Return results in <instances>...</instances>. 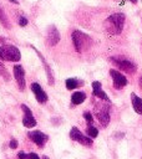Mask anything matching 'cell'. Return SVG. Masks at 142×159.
Here are the masks:
<instances>
[{"instance_id": "3957f363", "label": "cell", "mask_w": 142, "mask_h": 159, "mask_svg": "<svg viewBox=\"0 0 142 159\" xmlns=\"http://www.w3.org/2000/svg\"><path fill=\"white\" fill-rule=\"evenodd\" d=\"M0 58L4 61L17 62L21 58V53L19 48L14 45H2L0 46Z\"/></svg>"}, {"instance_id": "5b68a950", "label": "cell", "mask_w": 142, "mask_h": 159, "mask_svg": "<svg viewBox=\"0 0 142 159\" xmlns=\"http://www.w3.org/2000/svg\"><path fill=\"white\" fill-rule=\"evenodd\" d=\"M70 138H71L72 140H75V142H78V143L82 144V145H86V147L92 145V139H91L90 137L83 135L76 127H72V128H71V130H70Z\"/></svg>"}, {"instance_id": "30bf717a", "label": "cell", "mask_w": 142, "mask_h": 159, "mask_svg": "<svg viewBox=\"0 0 142 159\" xmlns=\"http://www.w3.org/2000/svg\"><path fill=\"white\" fill-rule=\"evenodd\" d=\"M27 135H29V138H30L36 145H39V147H44L45 143L49 140V137H47L45 133L40 132V130H31V132L27 133Z\"/></svg>"}, {"instance_id": "44dd1931", "label": "cell", "mask_w": 142, "mask_h": 159, "mask_svg": "<svg viewBox=\"0 0 142 159\" xmlns=\"http://www.w3.org/2000/svg\"><path fill=\"white\" fill-rule=\"evenodd\" d=\"M83 118H85V120H86L88 124H92L93 117H92V114H91L90 112H85V113H83Z\"/></svg>"}, {"instance_id": "277c9868", "label": "cell", "mask_w": 142, "mask_h": 159, "mask_svg": "<svg viewBox=\"0 0 142 159\" xmlns=\"http://www.w3.org/2000/svg\"><path fill=\"white\" fill-rule=\"evenodd\" d=\"M111 61L123 72L126 73H130V75H133L137 70L136 65L130 61V60H126V58H121V57H111Z\"/></svg>"}, {"instance_id": "6da1fadb", "label": "cell", "mask_w": 142, "mask_h": 159, "mask_svg": "<svg viewBox=\"0 0 142 159\" xmlns=\"http://www.w3.org/2000/svg\"><path fill=\"white\" fill-rule=\"evenodd\" d=\"M126 16L122 12H115L110 15L105 21V29L111 35H120L123 30Z\"/></svg>"}, {"instance_id": "7c38bea8", "label": "cell", "mask_w": 142, "mask_h": 159, "mask_svg": "<svg viewBox=\"0 0 142 159\" xmlns=\"http://www.w3.org/2000/svg\"><path fill=\"white\" fill-rule=\"evenodd\" d=\"M92 93H93L95 97H98V98L102 99L103 102H108V103H110V98H108V96L103 92L102 86H101V82H98V81L92 82Z\"/></svg>"}, {"instance_id": "484cf974", "label": "cell", "mask_w": 142, "mask_h": 159, "mask_svg": "<svg viewBox=\"0 0 142 159\" xmlns=\"http://www.w3.org/2000/svg\"><path fill=\"white\" fill-rule=\"evenodd\" d=\"M9 1H11V2H14V4H19V1H17V0H9Z\"/></svg>"}, {"instance_id": "7402d4cb", "label": "cell", "mask_w": 142, "mask_h": 159, "mask_svg": "<svg viewBox=\"0 0 142 159\" xmlns=\"http://www.w3.org/2000/svg\"><path fill=\"white\" fill-rule=\"evenodd\" d=\"M27 22H29V21H27V19H26L25 16H20V17H19V25H20V26L24 27V26L27 25Z\"/></svg>"}, {"instance_id": "ffe728a7", "label": "cell", "mask_w": 142, "mask_h": 159, "mask_svg": "<svg viewBox=\"0 0 142 159\" xmlns=\"http://www.w3.org/2000/svg\"><path fill=\"white\" fill-rule=\"evenodd\" d=\"M0 76L1 77H4V80L5 81H9L10 80V75H9V72H7V70L5 68V66L0 62Z\"/></svg>"}, {"instance_id": "4316f807", "label": "cell", "mask_w": 142, "mask_h": 159, "mask_svg": "<svg viewBox=\"0 0 142 159\" xmlns=\"http://www.w3.org/2000/svg\"><path fill=\"white\" fill-rule=\"evenodd\" d=\"M130 1H131V2H133V4H136V2H137V0H130Z\"/></svg>"}, {"instance_id": "d6986e66", "label": "cell", "mask_w": 142, "mask_h": 159, "mask_svg": "<svg viewBox=\"0 0 142 159\" xmlns=\"http://www.w3.org/2000/svg\"><path fill=\"white\" fill-rule=\"evenodd\" d=\"M0 22L4 25V27H6V29L10 27L9 20H7V17H6V15H5V12H4V10L1 7H0Z\"/></svg>"}, {"instance_id": "52a82bcc", "label": "cell", "mask_w": 142, "mask_h": 159, "mask_svg": "<svg viewBox=\"0 0 142 159\" xmlns=\"http://www.w3.org/2000/svg\"><path fill=\"white\" fill-rule=\"evenodd\" d=\"M95 114L97 120L100 122V124L102 127H107L110 123V112H108V107L107 106H101L100 109L96 108L95 109Z\"/></svg>"}, {"instance_id": "9c48e42d", "label": "cell", "mask_w": 142, "mask_h": 159, "mask_svg": "<svg viewBox=\"0 0 142 159\" xmlns=\"http://www.w3.org/2000/svg\"><path fill=\"white\" fill-rule=\"evenodd\" d=\"M12 71H14V77L16 80V83L19 86V89L20 91H24L25 89V71H24L22 66L21 65H15L14 68H12Z\"/></svg>"}, {"instance_id": "8992f818", "label": "cell", "mask_w": 142, "mask_h": 159, "mask_svg": "<svg viewBox=\"0 0 142 159\" xmlns=\"http://www.w3.org/2000/svg\"><path fill=\"white\" fill-rule=\"evenodd\" d=\"M110 75H111L112 82H113V87L117 89L125 87L128 83V80L126 78V76L117 70H110Z\"/></svg>"}, {"instance_id": "5bb4252c", "label": "cell", "mask_w": 142, "mask_h": 159, "mask_svg": "<svg viewBox=\"0 0 142 159\" xmlns=\"http://www.w3.org/2000/svg\"><path fill=\"white\" fill-rule=\"evenodd\" d=\"M131 101H132V107L135 109L136 113L142 114V99L136 94V93H131Z\"/></svg>"}, {"instance_id": "9a60e30c", "label": "cell", "mask_w": 142, "mask_h": 159, "mask_svg": "<svg viewBox=\"0 0 142 159\" xmlns=\"http://www.w3.org/2000/svg\"><path fill=\"white\" fill-rule=\"evenodd\" d=\"M34 50L36 51V53L39 55V57L41 58V61H42V63H44V67H45V71H46V75H47V81H49V84H50V86H52L55 81H54V75H52V72H51V70H50L49 65L46 63V61H45V58L41 56V53H40V52H39L36 48H34Z\"/></svg>"}, {"instance_id": "2e32d148", "label": "cell", "mask_w": 142, "mask_h": 159, "mask_svg": "<svg viewBox=\"0 0 142 159\" xmlns=\"http://www.w3.org/2000/svg\"><path fill=\"white\" fill-rule=\"evenodd\" d=\"M85 99H86V94H85L83 92H81V91L73 92L72 96H71V102H72V104H76V106L83 103Z\"/></svg>"}, {"instance_id": "e0dca14e", "label": "cell", "mask_w": 142, "mask_h": 159, "mask_svg": "<svg viewBox=\"0 0 142 159\" xmlns=\"http://www.w3.org/2000/svg\"><path fill=\"white\" fill-rule=\"evenodd\" d=\"M65 84H66V88L71 91V89L77 88L80 84H82V82H78L76 78H67L66 82H65Z\"/></svg>"}, {"instance_id": "cb8c5ba5", "label": "cell", "mask_w": 142, "mask_h": 159, "mask_svg": "<svg viewBox=\"0 0 142 159\" xmlns=\"http://www.w3.org/2000/svg\"><path fill=\"white\" fill-rule=\"evenodd\" d=\"M27 159H41L36 153H29L27 154Z\"/></svg>"}, {"instance_id": "4fadbf2b", "label": "cell", "mask_w": 142, "mask_h": 159, "mask_svg": "<svg viewBox=\"0 0 142 159\" xmlns=\"http://www.w3.org/2000/svg\"><path fill=\"white\" fill-rule=\"evenodd\" d=\"M60 41V32L56 29V26L51 25L47 30V43L50 46H55Z\"/></svg>"}, {"instance_id": "ba28073f", "label": "cell", "mask_w": 142, "mask_h": 159, "mask_svg": "<svg viewBox=\"0 0 142 159\" xmlns=\"http://www.w3.org/2000/svg\"><path fill=\"white\" fill-rule=\"evenodd\" d=\"M21 109L24 111V117H22V124L26 128H34L36 125V119L34 118L30 108L26 104H21Z\"/></svg>"}, {"instance_id": "ac0fdd59", "label": "cell", "mask_w": 142, "mask_h": 159, "mask_svg": "<svg viewBox=\"0 0 142 159\" xmlns=\"http://www.w3.org/2000/svg\"><path fill=\"white\" fill-rule=\"evenodd\" d=\"M86 133H87V135H88L90 138H96V137L98 135V129L95 128L93 125H88L87 129H86Z\"/></svg>"}, {"instance_id": "7a4b0ae2", "label": "cell", "mask_w": 142, "mask_h": 159, "mask_svg": "<svg viewBox=\"0 0 142 159\" xmlns=\"http://www.w3.org/2000/svg\"><path fill=\"white\" fill-rule=\"evenodd\" d=\"M72 42H73V46H75V50L77 52H82L85 50H87L91 45V37L86 34H83L82 31H78V30H75L72 32Z\"/></svg>"}, {"instance_id": "d4e9b609", "label": "cell", "mask_w": 142, "mask_h": 159, "mask_svg": "<svg viewBox=\"0 0 142 159\" xmlns=\"http://www.w3.org/2000/svg\"><path fill=\"white\" fill-rule=\"evenodd\" d=\"M17 158H19V159H27V154H25L24 152H20V153L17 154Z\"/></svg>"}, {"instance_id": "603a6c76", "label": "cell", "mask_w": 142, "mask_h": 159, "mask_svg": "<svg viewBox=\"0 0 142 159\" xmlns=\"http://www.w3.org/2000/svg\"><path fill=\"white\" fill-rule=\"evenodd\" d=\"M10 148L11 149H16L17 148V140L16 139H11L10 140Z\"/></svg>"}, {"instance_id": "8fae6325", "label": "cell", "mask_w": 142, "mask_h": 159, "mask_svg": "<svg viewBox=\"0 0 142 159\" xmlns=\"http://www.w3.org/2000/svg\"><path fill=\"white\" fill-rule=\"evenodd\" d=\"M30 88H31L32 93L35 94L36 101H37L39 103H45V102L47 101V94H46V92L42 89V87H41L39 83H36V82L31 83Z\"/></svg>"}, {"instance_id": "83f0119b", "label": "cell", "mask_w": 142, "mask_h": 159, "mask_svg": "<svg viewBox=\"0 0 142 159\" xmlns=\"http://www.w3.org/2000/svg\"><path fill=\"white\" fill-rule=\"evenodd\" d=\"M42 159H49V158H47V157H44V158H42Z\"/></svg>"}]
</instances>
